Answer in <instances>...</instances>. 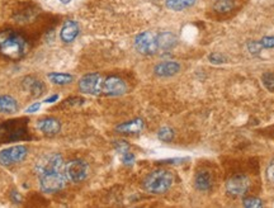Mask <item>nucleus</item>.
Instances as JSON below:
<instances>
[{
    "instance_id": "obj_24",
    "label": "nucleus",
    "mask_w": 274,
    "mask_h": 208,
    "mask_svg": "<svg viewBox=\"0 0 274 208\" xmlns=\"http://www.w3.org/2000/svg\"><path fill=\"white\" fill-rule=\"evenodd\" d=\"M263 84L270 92H274V74L272 73H265L262 78Z\"/></svg>"
},
{
    "instance_id": "obj_7",
    "label": "nucleus",
    "mask_w": 274,
    "mask_h": 208,
    "mask_svg": "<svg viewBox=\"0 0 274 208\" xmlns=\"http://www.w3.org/2000/svg\"><path fill=\"white\" fill-rule=\"evenodd\" d=\"M27 154L28 149L25 145H17L4 149V150L0 151V165L9 167V165L17 164V162L23 161Z\"/></svg>"
},
{
    "instance_id": "obj_15",
    "label": "nucleus",
    "mask_w": 274,
    "mask_h": 208,
    "mask_svg": "<svg viewBox=\"0 0 274 208\" xmlns=\"http://www.w3.org/2000/svg\"><path fill=\"white\" fill-rule=\"evenodd\" d=\"M145 127V123L141 118L131 119L129 122L119 124L116 127V131L119 133H126V135H134V133H140Z\"/></svg>"
},
{
    "instance_id": "obj_3",
    "label": "nucleus",
    "mask_w": 274,
    "mask_h": 208,
    "mask_svg": "<svg viewBox=\"0 0 274 208\" xmlns=\"http://www.w3.org/2000/svg\"><path fill=\"white\" fill-rule=\"evenodd\" d=\"M66 177L58 172H49L39 174V185L46 193H55L65 186Z\"/></svg>"
},
{
    "instance_id": "obj_5",
    "label": "nucleus",
    "mask_w": 274,
    "mask_h": 208,
    "mask_svg": "<svg viewBox=\"0 0 274 208\" xmlns=\"http://www.w3.org/2000/svg\"><path fill=\"white\" fill-rule=\"evenodd\" d=\"M135 47L142 55H154L159 50L158 36H155L153 32H142V33L137 34L136 38H135Z\"/></svg>"
},
{
    "instance_id": "obj_32",
    "label": "nucleus",
    "mask_w": 274,
    "mask_h": 208,
    "mask_svg": "<svg viewBox=\"0 0 274 208\" xmlns=\"http://www.w3.org/2000/svg\"><path fill=\"white\" fill-rule=\"evenodd\" d=\"M56 99H58V95L57 94L52 95V97H50V98H47V99L45 100V102H46V103H54Z\"/></svg>"
},
{
    "instance_id": "obj_31",
    "label": "nucleus",
    "mask_w": 274,
    "mask_h": 208,
    "mask_svg": "<svg viewBox=\"0 0 274 208\" xmlns=\"http://www.w3.org/2000/svg\"><path fill=\"white\" fill-rule=\"evenodd\" d=\"M39 107H41V104L39 103H34V104H32L31 107H28L27 108V113H34V112H37L39 109Z\"/></svg>"
},
{
    "instance_id": "obj_2",
    "label": "nucleus",
    "mask_w": 274,
    "mask_h": 208,
    "mask_svg": "<svg viewBox=\"0 0 274 208\" xmlns=\"http://www.w3.org/2000/svg\"><path fill=\"white\" fill-rule=\"evenodd\" d=\"M174 182V177L169 170L158 169L147 175L143 180V188L151 194H163L170 189Z\"/></svg>"
},
{
    "instance_id": "obj_16",
    "label": "nucleus",
    "mask_w": 274,
    "mask_h": 208,
    "mask_svg": "<svg viewBox=\"0 0 274 208\" xmlns=\"http://www.w3.org/2000/svg\"><path fill=\"white\" fill-rule=\"evenodd\" d=\"M194 185L201 192L209 191L212 186L211 174L208 172H206V170H199L196 174V178H194Z\"/></svg>"
},
{
    "instance_id": "obj_1",
    "label": "nucleus",
    "mask_w": 274,
    "mask_h": 208,
    "mask_svg": "<svg viewBox=\"0 0 274 208\" xmlns=\"http://www.w3.org/2000/svg\"><path fill=\"white\" fill-rule=\"evenodd\" d=\"M28 51V45L25 37L12 29L0 32V53L10 60H18Z\"/></svg>"
},
{
    "instance_id": "obj_28",
    "label": "nucleus",
    "mask_w": 274,
    "mask_h": 208,
    "mask_svg": "<svg viewBox=\"0 0 274 208\" xmlns=\"http://www.w3.org/2000/svg\"><path fill=\"white\" fill-rule=\"evenodd\" d=\"M122 161H123V164H126V165H132L135 162L134 154H131L130 151L122 154Z\"/></svg>"
},
{
    "instance_id": "obj_11",
    "label": "nucleus",
    "mask_w": 274,
    "mask_h": 208,
    "mask_svg": "<svg viewBox=\"0 0 274 208\" xmlns=\"http://www.w3.org/2000/svg\"><path fill=\"white\" fill-rule=\"evenodd\" d=\"M179 71L180 65L177 61H163L154 68V73L159 78H170V76L177 75Z\"/></svg>"
},
{
    "instance_id": "obj_4",
    "label": "nucleus",
    "mask_w": 274,
    "mask_h": 208,
    "mask_svg": "<svg viewBox=\"0 0 274 208\" xmlns=\"http://www.w3.org/2000/svg\"><path fill=\"white\" fill-rule=\"evenodd\" d=\"M89 167L84 160L74 159L65 165V177L66 179L73 183H80L87 179Z\"/></svg>"
},
{
    "instance_id": "obj_30",
    "label": "nucleus",
    "mask_w": 274,
    "mask_h": 208,
    "mask_svg": "<svg viewBox=\"0 0 274 208\" xmlns=\"http://www.w3.org/2000/svg\"><path fill=\"white\" fill-rule=\"evenodd\" d=\"M267 178L270 183L274 184V159L270 161L269 167L267 169Z\"/></svg>"
},
{
    "instance_id": "obj_25",
    "label": "nucleus",
    "mask_w": 274,
    "mask_h": 208,
    "mask_svg": "<svg viewBox=\"0 0 274 208\" xmlns=\"http://www.w3.org/2000/svg\"><path fill=\"white\" fill-rule=\"evenodd\" d=\"M208 60H209V63L215 64V65H220V64H223L226 61L225 57H223L221 53H211Z\"/></svg>"
},
{
    "instance_id": "obj_27",
    "label": "nucleus",
    "mask_w": 274,
    "mask_h": 208,
    "mask_svg": "<svg viewBox=\"0 0 274 208\" xmlns=\"http://www.w3.org/2000/svg\"><path fill=\"white\" fill-rule=\"evenodd\" d=\"M247 49H249V51L251 52V53H259L260 51H262V49H263V46H262V44H260V42H255V41H251V42H249V44H247Z\"/></svg>"
},
{
    "instance_id": "obj_19",
    "label": "nucleus",
    "mask_w": 274,
    "mask_h": 208,
    "mask_svg": "<svg viewBox=\"0 0 274 208\" xmlns=\"http://www.w3.org/2000/svg\"><path fill=\"white\" fill-rule=\"evenodd\" d=\"M196 0H165V5L167 9L174 10V12H182L193 7Z\"/></svg>"
},
{
    "instance_id": "obj_8",
    "label": "nucleus",
    "mask_w": 274,
    "mask_h": 208,
    "mask_svg": "<svg viewBox=\"0 0 274 208\" xmlns=\"http://www.w3.org/2000/svg\"><path fill=\"white\" fill-rule=\"evenodd\" d=\"M64 160L60 154H49V155H45L37 160L36 170L38 175L49 172H58Z\"/></svg>"
},
{
    "instance_id": "obj_9",
    "label": "nucleus",
    "mask_w": 274,
    "mask_h": 208,
    "mask_svg": "<svg viewBox=\"0 0 274 208\" xmlns=\"http://www.w3.org/2000/svg\"><path fill=\"white\" fill-rule=\"evenodd\" d=\"M250 188V179L245 175H234L226 182V191L230 196H244Z\"/></svg>"
},
{
    "instance_id": "obj_12",
    "label": "nucleus",
    "mask_w": 274,
    "mask_h": 208,
    "mask_svg": "<svg viewBox=\"0 0 274 208\" xmlns=\"http://www.w3.org/2000/svg\"><path fill=\"white\" fill-rule=\"evenodd\" d=\"M22 87L26 92L29 93L32 97L38 98L46 92V87H45L44 82L39 79L34 78V76H27L22 82Z\"/></svg>"
},
{
    "instance_id": "obj_21",
    "label": "nucleus",
    "mask_w": 274,
    "mask_h": 208,
    "mask_svg": "<svg viewBox=\"0 0 274 208\" xmlns=\"http://www.w3.org/2000/svg\"><path fill=\"white\" fill-rule=\"evenodd\" d=\"M234 7H235V3L233 0H217L214 5V9L217 13L223 14V13L231 12L234 9Z\"/></svg>"
},
{
    "instance_id": "obj_18",
    "label": "nucleus",
    "mask_w": 274,
    "mask_h": 208,
    "mask_svg": "<svg viewBox=\"0 0 274 208\" xmlns=\"http://www.w3.org/2000/svg\"><path fill=\"white\" fill-rule=\"evenodd\" d=\"M177 44V37L170 32H163L158 36V45L159 49L164 50V51H169Z\"/></svg>"
},
{
    "instance_id": "obj_17",
    "label": "nucleus",
    "mask_w": 274,
    "mask_h": 208,
    "mask_svg": "<svg viewBox=\"0 0 274 208\" xmlns=\"http://www.w3.org/2000/svg\"><path fill=\"white\" fill-rule=\"evenodd\" d=\"M19 109V104L10 95H0V113L13 114Z\"/></svg>"
},
{
    "instance_id": "obj_13",
    "label": "nucleus",
    "mask_w": 274,
    "mask_h": 208,
    "mask_svg": "<svg viewBox=\"0 0 274 208\" xmlns=\"http://www.w3.org/2000/svg\"><path fill=\"white\" fill-rule=\"evenodd\" d=\"M79 32H80V28H79L78 23L74 22V20H66L64 23V26L61 27V41L65 42V44H70V42H73L79 36Z\"/></svg>"
},
{
    "instance_id": "obj_10",
    "label": "nucleus",
    "mask_w": 274,
    "mask_h": 208,
    "mask_svg": "<svg viewBox=\"0 0 274 208\" xmlns=\"http://www.w3.org/2000/svg\"><path fill=\"white\" fill-rule=\"evenodd\" d=\"M127 90L126 82L123 81L121 78H117V76H110V78L104 79L103 81V93L107 95H117L124 94Z\"/></svg>"
},
{
    "instance_id": "obj_26",
    "label": "nucleus",
    "mask_w": 274,
    "mask_h": 208,
    "mask_svg": "<svg viewBox=\"0 0 274 208\" xmlns=\"http://www.w3.org/2000/svg\"><path fill=\"white\" fill-rule=\"evenodd\" d=\"M260 44H262L263 49H274V36L263 37Z\"/></svg>"
},
{
    "instance_id": "obj_33",
    "label": "nucleus",
    "mask_w": 274,
    "mask_h": 208,
    "mask_svg": "<svg viewBox=\"0 0 274 208\" xmlns=\"http://www.w3.org/2000/svg\"><path fill=\"white\" fill-rule=\"evenodd\" d=\"M61 3H62V4H69V3L71 2V0H60Z\"/></svg>"
},
{
    "instance_id": "obj_6",
    "label": "nucleus",
    "mask_w": 274,
    "mask_h": 208,
    "mask_svg": "<svg viewBox=\"0 0 274 208\" xmlns=\"http://www.w3.org/2000/svg\"><path fill=\"white\" fill-rule=\"evenodd\" d=\"M103 81L99 74H87L79 80V90L84 94L99 95L103 93Z\"/></svg>"
},
{
    "instance_id": "obj_29",
    "label": "nucleus",
    "mask_w": 274,
    "mask_h": 208,
    "mask_svg": "<svg viewBox=\"0 0 274 208\" xmlns=\"http://www.w3.org/2000/svg\"><path fill=\"white\" fill-rule=\"evenodd\" d=\"M116 150L122 155V154L130 151V146L126 142H123V141H118V142H116Z\"/></svg>"
},
{
    "instance_id": "obj_23",
    "label": "nucleus",
    "mask_w": 274,
    "mask_h": 208,
    "mask_svg": "<svg viewBox=\"0 0 274 208\" xmlns=\"http://www.w3.org/2000/svg\"><path fill=\"white\" fill-rule=\"evenodd\" d=\"M243 206L247 208H259L263 207V202L257 197H246L243 201Z\"/></svg>"
},
{
    "instance_id": "obj_14",
    "label": "nucleus",
    "mask_w": 274,
    "mask_h": 208,
    "mask_svg": "<svg viewBox=\"0 0 274 208\" xmlns=\"http://www.w3.org/2000/svg\"><path fill=\"white\" fill-rule=\"evenodd\" d=\"M37 127H38V130L41 131V132H44L45 135L54 136L56 133L60 132L61 123L58 119L49 117V118L39 119V121L37 122Z\"/></svg>"
},
{
    "instance_id": "obj_20",
    "label": "nucleus",
    "mask_w": 274,
    "mask_h": 208,
    "mask_svg": "<svg viewBox=\"0 0 274 208\" xmlns=\"http://www.w3.org/2000/svg\"><path fill=\"white\" fill-rule=\"evenodd\" d=\"M47 78L50 81L55 85H66L70 84L74 80V76L70 74H64V73H50L47 74Z\"/></svg>"
},
{
    "instance_id": "obj_22",
    "label": "nucleus",
    "mask_w": 274,
    "mask_h": 208,
    "mask_svg": "<svg viewBox=\"0 0 274 208\" xmlns=\"http://www.w3.org/2000/svg\"><path fill=\"white\" fill-rule=\"evenodd\" d=\"M174 136H175L174 130L170 129V127H163V129L159 130L158 132L159 140L163 141V142H170V141L174 138Z\"/></svg>"
}]
</instances>
